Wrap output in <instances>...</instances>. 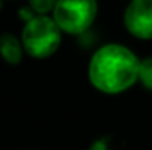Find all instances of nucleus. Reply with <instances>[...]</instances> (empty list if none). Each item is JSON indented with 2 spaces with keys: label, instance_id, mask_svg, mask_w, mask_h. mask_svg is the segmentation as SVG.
<instances>
[{
  "label": "nucleus",
  "instance_id": "1",
  "mask_svg": "<svg viewBox=\"0 0 152 150\" xmlns=\"http://www.w3.org/2000/svg\"><path fill=\"white\" fill-rule=\"evenodd\" d=\"M139 60L121 44H107L89 62V81L104 94H121L137 81Z\"/></svg>",
  "mask_w": 152,
  "mask_h": 150
},
{
  "label": "nucleus",
  "instance_id": "2",
  "mask_svg": "<svg viewBox=\"0 0 152 150\" xmlns=\"http://www.w3.org/2000/svg\"><path fill=\"white\" fill-rule=\"evenodd\" d=\"M21 44L24 52L32 58H49L61 44V29L57 26L53 18L47 15H34L23 28Z\"/></svg>",
  "mask_w": 152,
  "mask_h": 150
},
{
  "label": "nucleus",
  "instance_id": "3",
  "mask_svg": "<svg viewBox=\"0 0 152 150\" xmlns=\"http://www.w3.org/2000/svg\"><path fill=\"white\" fill-rule=\"evenodd\" d=\"M53 20L66 34H83L92 26L97 16V0H57Z\"/></svg>",
  "mask_w": 152,
  "mask_h": 150
},
{
  "label": "nucleus",
  "instance_id": "4",
  "mask_svg": "<svg viewBox=\"0 0 152 150\" xmlns=\"http://www.w3.org/2000/svg\"><path fill=\"white\" fill-rule=\"evenodd\" d=\"M125 28L137 39H152V0H131L123 16Z\"/></svg>",
  "mask_w": 152,
  "mask_h": 150
},
{
  "label": "nucleus",
  "instance_id": "5",
  "mask_svg": "<svg viewBox=\"0 0 152 150\" xmlns=\"http://www.w3.org/2000/svg\"><path fill=\"white\" fill-rule=\"evenodd\" d=\"M23 52H24L23 44L16 36L10 33L0 36V55L8 65L12 66L20 65L21 58H23Z\"/></svg>",
  "mask_w": 152,
  "mask_h": 150
},
{
  "label": "nucleus",
  "instance_id": "6",
  "mask_svg": "<svg viewBox=\"0 0 152 150\" xmlns=\"http://www.w3.org/2000/svg\"><path fill=\"white\" fill-rule=\"evenodd\" d=\"M137 81L147 89L152 91V57L141 60L139 62V70H137Z\"/></svg>",
  "mask_w": 152,
  "mask_h": 150
},
{
  "label": "nucleus",
  "instance_id": "7",
  "mask_svg": "<svg viewBox=\"0 0 152 150\" xmlns=\"http://www.w3.org/2000/svg\"><path fill=\"white\" fill-rule=\"evenodd\" d=\"M28 2H29V7L34 13H37V15H47L49 12L53 10L57 0H28Z\"/></svg>",
  "mask_w": 152,
  "mask_h": 150
},
{
  "label": "nucleus",
  "instance_id": "8",
  "mask_svg": "<svg viewBox=\"0 0 152 150\" xmlns=\"http://www.w3.org/2000/svg\"><path fill=\"white\" fill-rule=\"evenodd\" d=\"M89 150H112L110 149V137H100L91 144Z\"/></svg>",
  "mask_w": 152,
  "mask_h": 150
},
{
  "label": "nucleus",
  "instance_id": "9",
  "mask_svg": "<svg viewBox=\"0 0 152 150\" xmlns=\"http://www.w3.org/2000/svg\"><path fill=\"white\" fill-rule=\"evenodd\" d=\"M3 8V0H0V10Z\"/></svg>",
  "mask_w": 152,
  "mask_h": 150
}]
</instances>
